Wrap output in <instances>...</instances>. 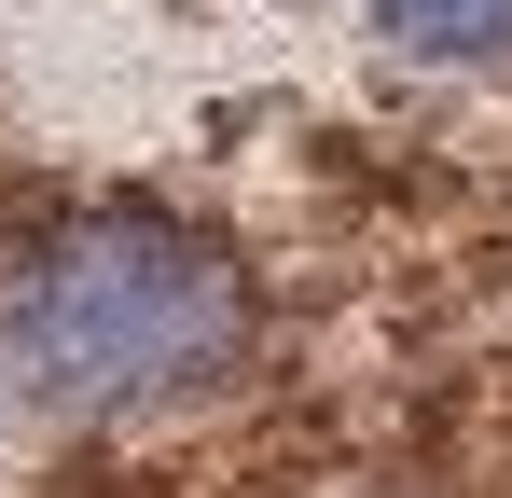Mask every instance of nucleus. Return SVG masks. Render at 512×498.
<instances>
[{"mask_svg":"<svg viewBox=\"0 0 512 498\" xmlns=\"http://www.w3.org/2000/svg\"><path fill=\"white\" fill-rule=\"evenodd\" d=\"M416 70H512V0H374Z\"/></svg>","mask_w":512,"mask_h":498,"instance_id":"obj_2","label":"nucleus"},{"mask_svg":"<svg viewBox=\"0 0 512 498\" xmlns=\"http://www.w3.org/2000/svg\"><path fill=\"white\" fill-rule=\"evenodd\" d=\"M0 346L56 415H167L263 346V277L167 208H84L14 249Z\"/></svg>","mask_w":512,"mask_h":498,"instance_id":"obj_1","label":"nucleus"}]
</instances>
